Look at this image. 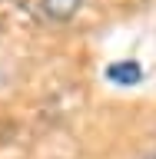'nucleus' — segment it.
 Returning a JSON list of instances; mask_svg holds the SVG:
<instances>
[{
	"instance_id": "obj_1",
	"label": "nucleus",
	"mask_w": 156,
	"mask_h": 159,
	"mask_svg": "<svg viewBox=\"0 0 156 159\" xmlns=\"http://www.w3.org/2000/svg\"><path fill=\"white\" fill-rule=\"evenodd\" d=\"M103 76L113 83V86H136V83H143V66H139V60H113V63H106V70H103Z\"/></svg>"
},
{
	"instance_id": "obj_2",
	"label": "nucleus",
	"mask_w": 156,
	"mask_h": 159,
	"mask_svg": "<svg viewBox=\"0 0 156 159\" xmlns=\"http://www.w3.org/2000/svg\"><path fill=\"white\" fill-rule=\"evenodd\" d=\"M83 3H87V0H40V10H43V17L53 20V23H70V20L83 10Z\"/></svg>"
},
{
	"instance_id": "obj_3",
	"label": "nucleus",
	"mask_w": 156,
	"mask_h": 159,
	"mask_svg": "<svg viewBox=\"0 0 156 159\" xmlns=\"http://www.w3.org/2000/svg\"><path fill=\"white\" fill-rule=\"evenodd\" d=\"M146 159H156V156H146Z\"/></svg>"
}]
</instances>
